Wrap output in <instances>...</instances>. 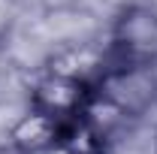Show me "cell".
Wrapping results in <instances>:
<instances>
[{
  "label": "cell",
  "instance_id": "cell-2",
  "mask_svg": "<svg viewBox=\"0 0 157 154\" xmlns=\"http://www.w3.org/2000/svg\"><path fill=\"white\" fill-rule=\"evenodd\" d=\"M88 97H91V85L70 79L63 73H55V70H42V76L30 88V106L60 121H70L85 109Z\"/></svg>",
  "mask_w": 157,
  "mask_h": 154
},
{
  "label": "cell",
  "instance_id": "cell-1",
  "mask_svg": "<svg viewBox=\"0 0 157 154\" xmlns=\"http://www.w3.org/2000/svg\"><path fill=\"white\" fill-rule=\"evenodd\" d=\"M106 48L109 64L157 67V9L145 3L124 6L112 21Z\"/></svg>",
  "mask_w": 157,
  "mask_h": 154
},
{
  "label": "cell",
  "instance_id": "cell-4",
  "mask_svg": "<svg viewBox=\"0 0 157 154\" xmlns=\"http://www.w3.org/2000/svg\"><path fill=\"white\" fill-rule=\"evenodd\" d=\"M45 70L63 73V76L78 79L94 88L100 76L109 70V48L94 45V42H73V45H63L60 52H55L45 64Z\"/></svg>",
  "mask_w": 157,
  "mask_h": 154
},
{
  "label": "cell",
  "instance_id": "cell-3",
  "mask_svg": "<svg viewBox=\"0 0 157 154\" xmlns=\"http://www.w3.org/2000/svg\"><path fill=\"white\" fill-rule=\"evenodd\" d=\"M60 130L63 121L48 112L39 109H27L21 118H15V124L9 127V145L18 154H45V151H58Z\"/></svg>",
  "mask_w": 157,
  "mask_h": 154
},
{
  "label": "cell",
  "instance_id": "cell-6",
  "mask_svg": "<svg viewBox=\"0 0 157 154\" xmlns=\"http://www.w3.org/2000/svg\"><path fill=\"white\" fill-rule=\"evenodd\" d=\"M12 18H15V3L12 0H0V37L12 27Z\"/></svg>",
  "mask_w": 157,
  "mask_h": 154
},
{
  "label": "cell",
  "instance_id": "cell-5",
  "mask_svg": "<svg viewBox=\"0 0 157 154\" xmlns=\"http://www.w3.org/2000/svg\"><path fill=\"white\" fill-rule=\"evenodd\" d=\"M112 142H115V136H109L103 127H97L91 118H85L78 112L76 118L63 121L58 151H63V154H109Z\"/></svg>",
  "mask_w": 157,
  "mask_h": 154
}]
</instances>
